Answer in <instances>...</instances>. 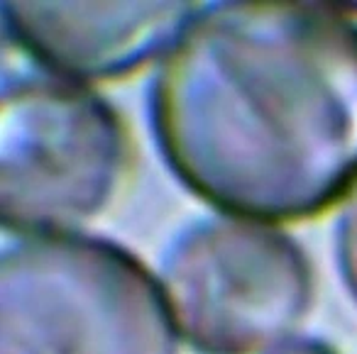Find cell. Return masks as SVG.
Returning a JSON list of instances; mask_svg holds the SVG:
<instances>
[{
    "label": "cell",
    "mask_w": 357,
    "mask_h": 354,
    "mask_svg": "<svg viewBox=\"0 0 357 354\" xmlns=\"http://www.w3.org/2000/svg\"><path fill=\"white\" fill-rule=\"evenodd\" d=\"M159 284L178 334L199 354H269L313 303V269L289 235L213 217L184 227L162 256Z\"/></svg>",
    "instance_id": "277c9868"
},
{
    "label": "cell",
    "mask_w": 357,
    "mask_h": 354,
    "mask_svg": "<svg viewBox=\"0 0 357 354\" xmlns=\"http://www.w3.org/2000/svg\"><path fill=\"white\" fill-rule=\"evenodd\" d=\"M0 295V354H178L162 284L110 240L17 237Z\"/></svg>",
    "instance_id": "7a4b0ae2"
},
{
    "label": "cell",
    "mask_w": 357,
    "mask_h": 354,
    "mask_svg": "<svg viewBox=\"0 0 357 354\" xmlns=\"http://www.w3.org/2000/svg\"><path fill=\"white\" fill-rule=\"evenodd\" d=\"M132 142L120 113L89 86L6 74L0 103V217L15 237L66 235L120 196Z\"/></svg>",
    "instance_id": "3957f363"
},
{
    "label": "cell",
    "mask_w": 357,
    "mask_h": 354,
    "mask_svg": "<svg viewBox=\"0 0 357 354\" xmlns=\"http://www.w3.org/2000/svg\"><path fill=\"white\" fill-rule=\"evenodd\" d=\"M335 254L342 281L350 295L357 300V191L342 208L335 227Z\"/></svg>",
    "instance_id": "8992f818"
},
{
    "label": "cell",
    "mask_w": 357,
    "mask_h": 354,
    "mask_svg": "<svg viewBox=\"0 0 357 354\" xmlns=\"http://www.w3.org/2000/svg\"><path fill=\"white\" fill-rule=\"evenodd\" d=\"M199 3H3V32L37 69L74 84L118 81L167 56Z\"/></svg>",
    "instance_id": "5b68a950"
},
{
    "label": "cell",
    "mask_w": 357,
    "mask_h": 354,
    "mask_svg": "<svg viewBox=\"0 0 357 354\" xmlns=\"http://www.w3.org/2000/svg\"><path fill=\"white\" fill-rule=\"evenodd\" d=\"M149 128L169 171L250 222L357 191V22L303 3L201 8L162 59Z\"/></svg>",
    "instance_id": "6da1fadb"
},
{
    "label": "cell",
    "mask_w": 357,
    "mask_h": 354,
    "mask_svg": "<svg viewBox=\"0 0 357 354\" xmlns=\"http://www.w3.org/2000/svg\"><path fill=\"white\" fill-rule=\"evenodd\" d=\"M269 354H337L328 342L316 337H291Z\"/></svg>",
    "instance_id": "52a82bcc"
}]
</instances>
